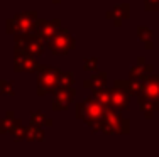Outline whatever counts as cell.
I'll use <instances>...</instances> for the list:
<instances>
[{"label": "cell", "instance_id": "obj_15", "mask_svg": "<svg viewBox=\"0 0 159 157\" xmlns=\"http://www.w3.org/2000/svg\"><path fill=\"white\" fill-rule=\"evenodd\" d=\"M59 81H61L63 85H71L75 81V78H73V73H61L59 74Z\"/></svg>", "mask_w": 159, "mask_h": 157}, {"label": "cell", "instance_id": "obj_11", "mask_svg": "<svg viewBox=\"0 0 159 157\" xmlns=\"http://www.w3.org/2000/svg\"><path fill=\"white\" fill-rule=\"evenodd\" d=\"M19 127V120L17 118H14V113H9L5 118L2 120V123H0V132H14Z\"/></svg>", "mask_w": 159, "mask_h": 157}, {"label": "cell", "instance_id": "obj_12", "mask_svg": "<svg viewBox=\"0 0 159 157\" xmlns=\"http://www.w3.org/2000/svg\"><path fill=\"white\" fill-rule=\"evenodd\" d=\"M25 139L27 140H43L44 139V132L37 123H32L27 130H25Z\"/></svg>", "mask_w": 159, "mask_h": 157}, {"label": "cell", "instance_id": "obj_1", "mask_svg": "<svg viewBox=\"0 0 159 157\" xmlns=\"http://www.w3.org/2000/svg\"><path fill=\"white\" fill-rule=\"evenodd\" d=\"M105 111L107 108L103 107V103L98 102L95 98H86L81 105H78V118L85 120L90 127L93 129V132L102 130L103 127V118H105Z\"/></svg>", "mask_w": 159, "mask_h": 157}, {"label": "cell", "instance_id": "obj_9", "mask_svg": "<svg viewBox=\"0 0 159 157\" xmlns=\"http://www.w3.org/2000/svg\"><path fill=\"white\" fill-rule=\"evenodd\" d=\"M142 93H144V96H147V98H151V100H156L159 103V80L156 76L149 78V81L142 86Z\"/></svg>", "mask_w": 159, "mask_h": 157}, {"label": "cell", "instance_id": "obj_10", "mask_svg": "<svg viewBox=\"0 0 159 157\" xmlns=\"http://www.w3.org/2000/svg\"><path fill=\"white\" fill-rule=\"evenodd\" d=\"M112 105L117 110H125L127 108V96L124 95L122 89H119V88L112 89Z\"/></svg>", "mask_w": 159, "mask_h": 157}, {"label": "cell", "instance_id": "obj_7", "mask_svg": "<svg viewBox=\"0 0 159 157\" xmlns=\"http://www.w3.org/2000/svg\"><path fill=\"white\" fill-rule=\"evenodd\" d=\"M34 29L37 31V36L39 37L49 39L56 32V29H59V20H37Z\"/></svg>", "mask_w": 159, "mask_h": 157}, {"label": "cell", "instance_id": "obj_2", "mask_svg": "<svg viewBox=\"0 0 159 157\" xmlns=\"http://www.w3.org/2000/svg\"><path fill=\"white\" fill-rule=\"evenodd\" d=\"M37 93L39 95H46V93L56 91L59 83V69L56 68H44L41 66L37 71Z\"/></svg>", "mask_w": 159, "mask_h": 157}, {"label": "cell", "instance_id": "obj_17", "mask_svg": "<svg viewBox=\"0 0 159 157\" xmlns=\"http://www.w3.org/2000/svg\"><path fill=\"white\" fill-rule=\"evenodd\" d=\"M85 63H86V64H85L86 71H92V69L97 68V59L95 58H93V59H85Z\"/></svg>", "mask_w": 159, "mask_h": 157}, {"label": "cell", "instance_id": "obj_6", "mask_svg": "<svg viewBox=\"0 0 159 157\" xmlns=\"http://www.w3.org/2000/svg\"><path fill=\"white\" fill-rule=\"evenodd\" d=\"M73 88L70 86H64L56 89V102H54V110H64V108L70 107L71 100H73Z\"/></svg>", "mask_w": 159, "mask_h": 157}, {"label": "cell", "instance_id": "obj_18", "mask_svg": "<svg viewBox=\"0 0 159 157\" xmlns=\"http://www.w3.org/2000/svg\"><path fill=\"white\" fill-rule=\"evenodd\" d=\"M41 122H44V115L34 111V113H32V123H41Z\"/></svg>", "mask_w": 159, "mask_h": 157}, {"label": "cell", "instance_id": "obj_13", "mask_svg": "<svg viewBox=\"0 0 159 157\" xmlns=\"http://www.w3.org/2000/svg\"><path fill=\"white\" fill-rule=\"evenodd\" d=\"M85 83H93V88H103L105 83H107V76L105 74H97V76H93L90 81H85Z\"/></svg>", "mask_w": 159, "mask_h": 157}, {"label": "cell", "instance_id": "obj_5", "mask_svg": "<svg viewBox=\"0 0 159 157\" xmlns=\"http://www.w3.org/2000/svg\"><path fill=\"white\" fill-rule=\"evenodd\" d=\"M105 133H127L129 132V122L120 117L119 111L107 110L103 118V127H102Z\"/></svg>", "mask_w": 159, "mask_h": 157}, {"label": "cell", "instance_id": "obj_4", "mask_svg": "<svg viewBox=\"0 0 159 157\" xmlns=\"http://www.w3.org/2000/svg\"><path fill=\"white\" fill-rule=\"evenodd\" d=\"M36 15L31 14H19L14 19H10L7 22V31L14 32V34L20 36V34H31L36 27Z\"/></svg>", "mask_w": 159, "mask_h": 157}, {"label": "cell", "instance_id": "obj_14", "mask_svg": "<svg viewBox=\"0 0 159 157\" xmlns=\"http://www.w3.org/2000/svg\"><path fill=\"white\" fill-rule=\"evenodd\" d=\"M0 88H2V93H3V95H14V85H12V83L2 81V83H0Z\"/></svg>", "mask_w": 159, "mask_h": 157}, {"label": "cell", "instance_id": "obj_16", "mask_svg": "<svg viewBox=\"0 0 159 157\" xmlns=\"http://www.w3.org/2000/svg\"><path fill=\"white\" fill-rule=\"evenodd\" d=\"M159 0H146V10H157Z\"/></svg>", "mask_w": 159, "mask_h": 157}, {"label": "cell", "instance_id": "obj_3", "mask_svg": "<svg viewBox=\"0 0 159 157\" xmlns=\"http://www.w3.org/2000/svg\"><path fill=\"white\" fill-rule=\"evenodd\" d=\"M48 47L51 49V52H54V54H68V52L75 47V39L70 36L68 31L61 29V31H56L54 34L49 37Z\"/></svg>", "mask_w": 159, "mask_h": 157}, {"label": "cell", "instance_id": "obj_8", "mask_svg": "<svg viewBox=\"0 0 159 157\" xmlns=\"http://www.w3.org/2000/svg\"><path fill=\"white\" fill-rule=\"evenodd\" d=\"M16 71H34L37 68V63L36 59L32 58L31 54H25V52H20V54H16Z\"/></svg>", "mask_w": 159, "mask_h": 157}]
</instances>
